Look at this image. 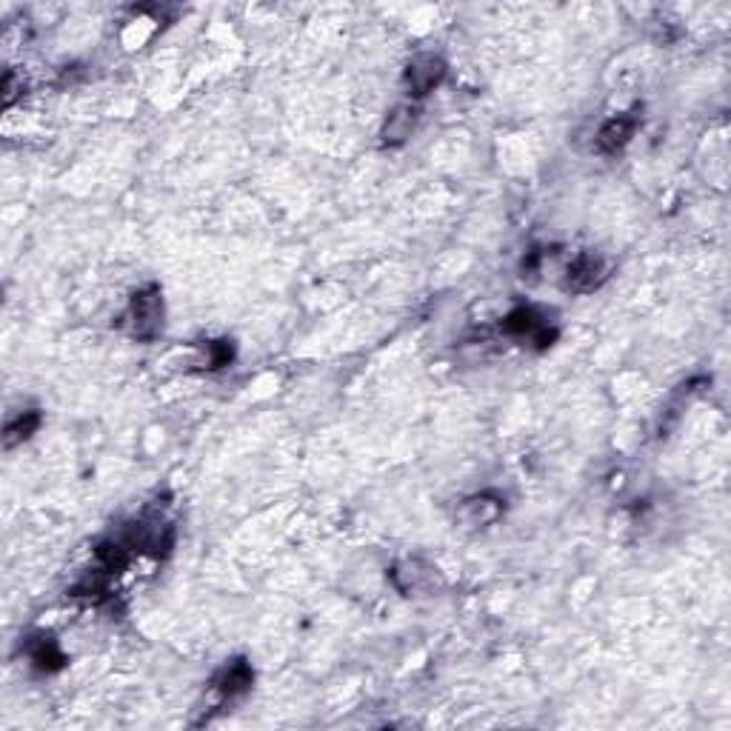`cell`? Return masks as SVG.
Listing matches in <instances>:
<instances>
[{
  "label": "cell",
  "mask_w": 731,
  "mask_h": 731,
  "mask_svg": "<svg viewBox=\"0 0 731 731\" xmlns=\"http://www.w3.org/2000/svg\"><path fill=\"white\" fill-rule=\"evenodd\" d=\"M163 317H166L163 295H160L158 286L152 283V286H143L138 295L132 297L120 326L126 329V335H132L135 340H155L163 332Z\"/></svg>",
  "instance_id": "obj_1"
},
{
  "label": "cell",
  "mask_w": 731,
  "mask_h": 731,
  "mask_svg": "<svg viewBox=\"0 0 731 731\" xmlns=\"http://www.w3.org/2000/svg\"><path fill=\"white\" fill-rule=\"evenodd\" d=\"M500 332L514 337V340L537 343L540 349L549 346L554 340V329L549 326V317L540 315L532 306H517L514 312H509V315L503 317V323H500Z\"/></svg>",
  "instance_id": "obj_2"
},
{
  "label": "cell",
  "mask_w": 731,
  "mask_h": 731,
  "mask_svg": "<svg viewBox=\"0 0 731 731\" xmlns=\"http://www.w3.org/2000/svg\"><path fill=\"white\" fill-rule=\"evenodd\" d=\"M446 78V60L435 55V52H423L409 60L406 72H403V83L409 89L412 98H426L432 89H437Z\"/></svg>",
  "instance_id": "obj_3"
},
{
  "label": "cell",
  "mask_w": 731,
  "mask_h": 731,
  "mask_svg": "<svg viewBox=\"0 0 731 731\" xmlns=\"http://www.w3.org/2000/svg\"><path fill=\"white\" fill-rule=\"evenodd\" d=\"M392 583L400 594H429L440 586V572L420 557H406L392 569Z\"/></svg>",
  "instance_id": "obj_4"
},
{
  "label": "cell",
  "mask_w": 731,
  "mask_h": 731,
  "mask_svg": "<svg viewBox=\"0 0 731 731\" xmlns=\"http://www.w3.org/2000/svg\"><path fill=\"white\" fill-rule=\"evenodd\" d=\"M506 512V503H503V497L494 492H480V494H472V497H466L460 506H457V523L463 526V529H486V526H492L497 523L500 517Z\"/></svg>",
  "instance_id": "obj_5"
},
{
  "label": "cell",
  "mask_w": 731,
  "mask_h": 731,
  "mask_svg": "<svg viewBox=\"0 0 731 731\" xmlns=\"http://www.w3.org/2000/svg\"><path fill=\"white\" fill-rule=\"evenodd\" d=\"M609 272H612V266H609L606 257H600L597 252H583V255H577L569 263L566 286L572 292H594V289H600L606 283Z\"/></svg>",
  "instance_id": "obj_6"
},
{
  "label": "cell",
  "mask_w": 731,
  "mask_h": 731,
  "mask_svg": "<svg viewBox=\"0 0 731 731\" xmlns=\"http://www.w3.org/2000/svg\"><path fill=\"white\" fill-rule=\"evenodd\" d=\"M417 120H420L417 103H397L395 109L386 115L383 129H380L383 146H400V143H406L417 129Z\"/></svg>",
  "instance_id": "obj_7"
},
{
  "label": "cell",
  "mask_w": 731,
  "mask_h": 731,
  "mask_svg": "<svg viewBox=\"0 0 731 731\" xmlns=\"http://www.w3.org/2000/svg\"><path fill=\"white\" fill-rule=\"evenodd\" d=\"M637 126H640V120H637L634 112H626V115H617V118L606 120V123L600 126V132H597V146H600V152H606V155L620 152V149L634 138Z\"/></svg>",
  "instance_id": "obj_8"
},
{
  "label": "cell",
  "mask_w": 731,
  "mask_h": 731,
  "mask_svg": "<svg viewBox=\"0 0 731 731\" xmlns=\"http://www.w3.org/2000/svg\"><path fill=\"white\" fill-rule=\"evenodd\" d=\"M26 654H29V660H32V666L38 669V672H58L63 669V663H66V654L60 652L58 640H52V637H46V634H38V637H29L26 640Z\"/></svg>",
  "instance_id": "obj_9"
},
{
  "label": "cell",
  "mask_w": 731,
  "mask_h": 731,
  "mask_svg": "<svg viewBox=\"0 0 731 731\" xmlns=\"http://www.w3.org/2000/svg\"><path fill=\"white\" fill-rule=\"evenodd\" d=\"M252 680H255L252 666H249L246 660H235V663H229V666L215 677V692H218L220 697H226V700H232V697H240L243 692H249V689H252Z\"/></svg>",
  "instance_id": "obj_10"
},
{
  "label": "cell",
  "mask_w": 731,
  "mask_h": 731,
  "mask_svg": "<svg viewBox=\"0 0 731 731\" xmlns=\"http://www.w3.org/2000/svg\"><path fill=\"white\" fill-rule=\"evenodd\" d=\"M40 426V415L38 412H23V415L12 417L9 423H6V449H12V446H18L23 440H29V437L38 432Z\"/></svg>",
  "instance_id": "obj_11"
},
{
  "label": "cell",
  "mask_w": 731,
  "mask_h": 731,
  "mask_svg": "<svg viewBox=\"0 0 731 731\" xmlns=\"http://www.w3.org/2000/svg\"><path fill=\"white\" fill-rule=\"evenodd\" d=\"M229 360H232V349H229L226 340L206 343V349H203V363H206V369H220V366H226Z\"/></svg>",
  "instance_id": "obj_12"
},
{
  "label": "cell",
  "mask_w": 731,
  "mask_h": 731,
  "mask_svg": "<svg viewBox=\"0 0 731 731\" xmlns=\"http://www.w3.org/2000/svg\"><path fill=\"white\" fill-rule=\"evenodd\" d=\"M20 92H23V78H18L15 72H6V78H3V106H12Z\"/></svg>",
  "instance_id": "obj_13"
}]
</instances>
